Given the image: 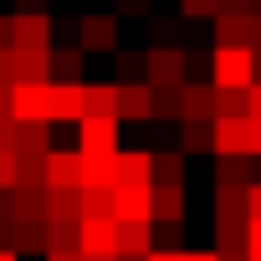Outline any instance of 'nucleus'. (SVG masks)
Masks as SVG:
<instances>
[{"mask_svg": "<svg viewBox=\"0 0 261 261\" xmlns=\"http://www.w3.org/2000/svg\"><path fill=\"white\" fill-rule=\"evenodd\" d=\"M144 82L149 87H179L185 82V51L179 46H149L144 51Z\"/></svg>", "mask_w": 261, "mask_h": 261, "instance_id": "f03ea898", "label": "nucleus"}, {"mask_svg": "<svg viewBox=\"0 0 261 261\" xmlns=\"http://www.w3.org/2000/svg\"><path fill=\"white\" fill-rule=\"evenodd\" d=\"M0 261H21V256H16V251H0Z\"/></svg>", "mask_w": 261, "mask_h": 261, "instance_id": "864d4df0", "label": "nucleus"}, {"mask_svg": "<svg viewBox=\"0 0 261 261\" xmlns=\"http://www.w3.org/2000/svg\"><path fill=\"white\" fill-rule=\"evenodd\" d=\"M215 185H256V164H251V154H220V164H215Z\"/></svg>", "mask_w": 261, "mask_h": 261, "instance_id": "aec40b11", "label": "nucleus"}, {"mask_svg": "<svg viewBox=\"0 0 261 261\" xmlns=\"http://www.w3.org/2000/svg\"><path fill=\"white\" fill-rule=\"evenodd\" d=\"M87 185H108L113 190V154H82V185L77 190H87Z\"/></svg>", "mask_w": 261, "mask_h": 261, "instance_id": "cd10ccee", "label": "nucleus"}, {"mask_svg": "<svg viewBox=\"0 0 261 261\" xmlns=\"http://www.w3.org/2000/svg\"><path fill=\"white\" fill-rule=\"evenodd\" d=\"M11 51H51V16H11Z\"/></svg>", "mask_w": 261, "mask_h": 261, "instance_id": "7ed1b4c3", "label": "nucleus"}, {"mask_svg": "<svg viewBox=\"0 0 261 261\" xmlns=\"http://www.w3.org/2000/svg\"><path fill=\"white\" fill-rule=\"evenodd\" d=\"M46 82H82V46H51Z\"/></svg>", "mask_w": 261, "mask_h": 261, "instance_id": "f3484780", "label": "nucleus"}, {"mask_svg": "<svg viewBox=\"0 0 261 261\" xmlns=\"http://www.w3.org/2000/svg\"><path fill=\"white\" fill-rule=\"evenodd\" d=\"M51 149V123H16L11 154H46Z\"/></svg>", "mask_w": 261, "mask_h": 261, "instance_id": "6ab92c4d", "label": "nucleus"}, {"mask_svg": "<svg viewBox=\"0 0 261 261\" xmlns=\"http://www.w3.org/2000/svg\"><path fill=\"white\" fill-rule=\"evenodd\" d=\"M215 46H251V16L246 11H215Z\"/></svg>", "mask_w": 261, "mask_h": 261, "instance_id": "ddd939ff", "label": "nucleus"}, {"mask_svg": "<svg viewBox=\"0 0 261 261\" xmlns=\"http://www.w3.org/2000/svg\"><path fill=\"white\" fill-rule=\"evenodd\" d=\"M215 118H246V87H215Z\"/></svg>", "mask_w": 261, "mask_h": 261, "instance_id": "c756f323", "label": "nucleus"}, {"mask_svg": "<svg viewBox=\"0 0 261 261\" xmlns=\"http://www.w3.org/2000/svg\"><path fill=\"white\" fill-rule=\"evenodd\" d=\"M46 57H51V51H11L16 82H46Z\"/></svg>", "mask_w": 261, "mask_h": 261, "instance_id": "b1692460", "label": "nucleus"}, {"mask_svg": "<svg viewBox=\"0 0 261 261\" xmlns=\"http://www.w3.org/2000/svg\"><path fill=\"white\" fill-rule=\"evenodd\" d=\"M57 251H77V220H46V256H57Z\"/></svg>", "mask_w": 261, "mask_h": 261, "instance_id": "c85d7f7f", "label": "nucleus"}, {"mask_svg": "<svg viewBox=\"0 0 261 261\" xmlns=\"http://www.w3.org/2000/svg\"><path fill=\"white\" fill-rule=\"evenodd\" d=\"M246 118H256V123H261V82H251V87H246Z\"/></svg>", "mask_w": 261, "mask_h": 261, "instance_id": "a19ab883", "label": "nucleus"}, {"mask_svg": "<svg viewBox=\"0 0 261 261\" xmlns=\"http://www.w3.org/2000/svg\"><path fill=\"white\" fill-rule=\"evenodd\" d=\"M82 261H118V256H82Z\"/></svg>", "mask_w": 261, "mask_h": 261, "instance_id": "5fc2aeb1", "label": "nucleus"}, {"mask_svg": "<svg viewBox=\"0 0 261 261\" xmlns=\"http://www.w3.org/2000/svg\"><path fill=\"white\" fill-rule=\"evenodd\" d=\"M210 87H251V51L246 46H215L210 51Z\"/></svg>", "mask_w": 261, "mask_h": 261, "instance_id": "f257e3e1", "label": "nucleus"}, {"mask_svg": "<svg viewBox=\"0 0 261 261\" xmlns=\"http://www.w3.org/2000/svg\"><path fill=\"white\" fill-rule=\"evenodd\" d=\"M185 261H215V251H185Z\"/></svg>", "mask_w": 261, "mask_h": 261, "instance_id": "3c124183", "label": "nucleus"}, {"mask_svg": "<svg viewBox=\"0 0 261 261\" xmlns=\"http://www.w3.org/2000/svg\"><path fill=\"white\" fill-rule=\"evenodd\" d=\"M0 190H16V154L0 149Z\"/></svg>", "mask_w": 261, "mask_h": 261, "instance_id": "e433bc0d", "label": "nucleus"}, {"mask_svg": "<svg viewBox=\"0 0 261 261\" xmlns=\"http://www.w3.org/2000/svg\"><path fill=\"white\" fill-rule=\"evenodd\" d=\"M46 220H82V190H46Z\"/></svg>", "mask_w": 261, "mask_h": 261, "instance_id": "4be33fe9", "label": "nucleus"}, {"mask_svg": "<svg viewBox=\"0 0 261 261\" xmlns=\"http://www.w3.org/2000/svg\"><path fill=\"white\" fill-rule=\"evenodd\" d=\"M46 0H16V16H41Z\"/></svg>", "mask_w": 261, "mask_h": 261, "instance_id": "37998d69", "label": "nucleus"}, {"mask_svg": "<svg viewBox=\"0 0 261 261\" xmlns=\"http://www.w3.org/2000/svg\"><path fill=\"white\" fill-rule=\"evenodd\" d=\"M154 251V220H118V256H149Z\"/></svg>", "mask_w": 261, "mask_h": 261, "instance_id": "4468645a", "label": "nucleus"}, {"mask_svg": "<svg viewBox=\"0 0 261 261\" xmlns=\"http://www.w3.org/2000/svg\"><path fill=\"white\" fill-rule=\"evenodd\" d=\"M246 51H261V16H251V46Z\"/></svg>", "mask_w": 261, "mask_h": 261, "instance_id": "49530a36", "label": "nucleus"}, {"mask_svg": "<svg viewBox=\"0 0 261 261\" xmlns=\"http://www.w3.org/2000/svg\"><path fill=\"white\" fill-rule=\"evenodd\" d=\"M154 251H179V220H154Z\"/></svg>", "mask_w": 261, "mask_h": 261, "instance_id": "72a5a7b5", "label": "nucleus"}, {"mask_svg": "<svg viewBox=\"0 0 261 261\" xmlns=\"http://www.w3.org/2000/svg\"><path fill=\"white\" fill-rule=\"evenodd\" d=\"M246 190L241 185H215V225H246Z\"/></svg>", "mask_w": 261, "mask_h": 261, "instance_id": "dca6fc26", "label": "nucleus"}, {"mask_svg": "<svg viewBox=\"0 0 261 261\" xmlns=\"http://www.w3.org/2000/svg\"><path fill=\"white\" fill-rule=\"evenodd\" d=\"M118 261H149V256H118Z\"/></svg>", "mask_w": 261, "mask_h": 261, "instance_id": "6e6d98bb", "label": "nucleus"}, {"mask_svg": "<svg viewBox=\"0 0 261 261\" xmlns=\"http://www.w3.org/2000/svg\"><path fill=\"white\" fill-rule=\"evenodd\" d=\"M16 185L46 190V154H16Z\"/></svg>", "mask_w": 261, "mask_h": 261, "instance_id": "bb28decb", "label": "nucleus"}, {"mask_svg": "<svg viewBox=\"0 0 261 261\" xmlns=\"http://www.w3.org/2000/svg\"><path fill=\"white\" fill-rule=\"evenodd\" d=\"M11 134H16V118H0V149H11Z\"/></svg>", "mask_w": 261, "mask_h": 261, "instance_id": "a18cd8bd", "label": "nucleus"}, {"mask_svg": "<svg viewBox=\"0 0 261 261\" xmlns=\"http://www.w3.org/2000/svg\"><path fill=\"white\" fill-rule=\"evenodd\" d=\"M179 11H185V16L195 21V16H215L220 6H215V0H179Z\"/></svg>", "mask_w": 261, "mask_h": 261, "instance_id": "58836bf2", "label": "nucleus"}, {"mask_svg": "<svg viewBox=\"0 0 261 261\" xmlns=\"http://www.w3.org/2000/svg\"><path fill=\"white\" fill-rule=\"evenodd\" d=\"M82 220H113V190L108 185H87L82 190Z\"/></svg>", "mask_w": 261, "mask_h": 261, "instance_id": "a878e982", "label": "nucleus"}, {"mask_svg": "<svg viewBox=\"0 0 261 261\" xmlns=\"http://www.w3.org/2000/svg\"><path fill=\"white\" fill-rule=\"evenodd\" d=\"M154 118H179V87H154Z\"/></svg>", "mask_w": 261, "mask_h": 261, "instance_id": "473e14b6", "label": "nucleus"}, {"mask_svg": "<svg viewBox=\"0 0 261 261\" xmlns=\"http://www.w3.org/2000/svg\"><path fill=\"white\" fill-rule=\"evenodd\" d=\"M246 261H261V251H246Z\"/></svg>", "mask_w": 261, "mask_h": 261, "instance_id": "4d7b16f0", "label": "nucleus"}, {"mask_svg": "<svg viewBox=\"0 0 261 261\" xmlns=\"http://www.w3.org/2000/svg\"><path fill=\"white\" fill-rule=\"evenodd\" d=\"M77 185H82V154L46 149V190H77Z\"/></svg>", "mask_w": 261, "mask_h": 261, "instance_id": "1a4fd4ad", "label": "nucleus"}, {"mask_svg": "<svg viewBox=\"0 0 261 261\" xmlns=\"http://www.w3.org/2000/svg\"><path fill=\"white\" fill-rule=\"evenodd\" d=\"M113 185H154V154L149 149H118L113 154Z\"/></svg>", "mask_w": 261, "mask_h": 261, "instance_id": "6e6552de", "label": "nucleus"}, {"mask_svg": "<svg viewBox=\"0 0 261 261\" xmlns=\"http://www.w3.org/2000/svg\"><path fill=\"white\" fill-rule=\"evenodd\" d=\"M46 108H51V123H77L82 118V82H51Z\"/></svg>", "mask_w": 261, "mask_h": 261, "instance_id": "f8f14e48", "label": "nucleus"}, {"mask_svg": "<svg viewBox=\"0 0 261 261\" xmlns=\"http://www.w3.org/2000/svg\"><path fill=\"white\" fill-rule=\"evenodd\" d=\"M46 261H82L77 251H57V256H46Z\"/></svg>", "mask_w": 261, "mask_h": 261, "instance_id": "603ef678", "label": "nucleus"}, {"mask_svg": "<svg viewBox=\"0 0 261 261\" xmlns=\"http://www.w3.org/2000/svg\"><path fill=\"white\" fill-rule=\"evenodd\" d=\"M174 36H179V21L174 16H154V46H174Z\"/></svg>", "mask_w": 261, "mask_h": 261, "instance_id": "c9c22d12", "label": "nucleus"}, {"mask_svg": "<svg viewBox=\"0 0 261 261\" xmlns=\"http://www.w3.org/2000/svg\"><path fill=\"white\" fill-rule=\"evenodd\" d=\"M215 6H220V11H246V16H251V11H256V0H215Z\"/></svg>", "mask_w": 261, "mask_h": 261, "instance_id": "c03bdc74", "label": "nucleus"}, {"mask_svg": "<svg viewBox=\"0 0 261 261\" xmlns=\"http://www.w3.org/2000/svg\"><path fill=\"white\" fill-rule=\"evenodd\" d=\"M11 220H46V190L16 185L11 190Z\"/></svg>", "mask_w": 261, "mask_h": 261, "instance_id": "412c9836", "label": "nucleus"}, {"mask_svg": "<svg viewBox=\"0 0 261 261\" xmlns=\"http://www.w3.org/2000/svg\"><path fill=\"white\" fill-rule=\"evenodd\" d=\"M0 87H16V72H11V51H0Z\"/></svg>", "mask_w": 261, "mask_h": 261, "instance_id": "79ce46f5", "label": "nucleus"}, {"mask_svg": "<svg viewBox=\"0 0 261 261\" xmlns=\"http://www.w3.org/2000/svg\"><path fill=\"white\" fill-rule=\"evenodd\" d=\"M154 185H185V154H154Z\"/></svg>", "mask_w": 261, "mask_h": 261, "instance_id": "7c9ffc66", "label": "nucleus"}, {"mask_svg": "<svg viewBox=\"0 0 261 261\" xmlns=\"http://www.w3.org/2000/svg\"><path fill=\"white\" fill-rule=\"evenodd\" d=\"M118 87V82H113ZM123 118H134V123H149L154 118V87L149 82H123L118 87V123Z\"/></svg>", "mask_w": 261, "mask_h": 261, "instance_id": "9d476101", "label": "nucleus"}, {"mask_svg": "<svg viewBox=\"0 0 261 261\" xmlns=\"http://www.w3.org/2000/svg\"><path fill=\"white\" fill-rule=\"evenodd\" d=\"M11 251L46 256V220H11Z\"/></svg>", "mask_w": 261, "mask_h": 261, "instance_id": "a211bd4d", "label": "nucleus"}, {"mask_svg": "<svg viewBox=\"0 0 261 261\" xmlns=\"http://www.w3.org/2000/svg\"><path fill=\"white\" fill-rule=\"evenodd\" d=\"M215 123V118H210ZM210 123L179 118V154H210Z\"/></svg>", "mask_w": 261, "mask_h": 261, "instance_id": "393cba45", "label": "nucleus"}, {"mask_svg": "<svg viewBox=\"0 0 261 261\" xmlns=\"http://www.w3.org/2000/svg\"><path fill=\"white\" fill-rule=\"evenodd\" d=\"M154 0H113V16H149Z\"/></svg>", "mask_w": 261, "mask_h": 261, "instance_id": "4c0bfd02", "label": "nucleus"}, {"mask_svg": "<svg viewBox=\"0 0 261 261\" xmlns=\"http://www.w3.org/2000/svg\"><path fill=\"white\" fill-rule=\"evenodd\" d=\"M149 261H185V251H149Z\"/></svg>", "mask_w": 261, "mask_h": 261, "instance_id": "09e8293b", "label": "nucleus"}, {"mask_svg": "<svg viewBox=\"0 0 261 261\" xmlns=\"http://www.w3.org/2000/svg\"><path fill=\"white\" fill-rule=\"evenodd\" d=\"M82 256H118V220H77Z\"/></svg>", "mask_w": 261, "mask_h": 261, "instance_id": "423d86ee", "label": "nucleus"}, {"mask_svg": "<svg viewBox=\"0 0 261 261\" xmlns=\"http://www.w3.org/2000/svg\"><path fill=\"white\" fill-rule=\"evenodd\" d=\"M154 220H185V185H154Z\"/></svg>", "mask_w": 261, "mask_h": 261, "instance_id": "5701e85b", "label": "nucleus"}, {"mask_svg": "<svg viewBox=\"0 0 261 261\" xmlns=\"http://www.w3.org/2000/svg\"><path fill=\"white\" fill-rule=\"evenodd\" d=\"M215 261H246V251H215Z\"/></svg>", "mask_w": 261, "mask_h": 261, "instance_id": "8fccbe9b", "label": "nucleus"}, {"mask_svg": "<svg viewBox=\"0 0 261 261\" xmlns=\"http://www.w3.org/2000/svg\"><path fill=\"white\" fill-rule=\"evenodd\" d=\"M113 220H154V185H113Z\"/></svg>", "mask_w": 261, "mask_h": 261, "instance_id": "39448f33", "label": "nucleus"}, {"mask_svg": "<svg viewBox=\"0 0 261 261\" xmlns=\"http://www.w3.org/2000/svg\"><path fill=\"white\" fill-rule=\"evenodd\" d=\"M215 251H246V225H215Z\"/></svg>", "mask_w": 261, "mask_h": 261, "instance_id": "f704fd0d", "label": "nucleus"}, {"mask_svg": "<svg viewBox=\"0 0 261 261\" xmlns=\"http://www.w3.org/2000/svg\"><path fill=\"white\" fill-rule=\"evenodd\" d=\"M246 215H251V220H261V179H256V185H246Z\"/></svg>", "mask_w": 261, "mask_h": 261, "instance_id": "ea45409f", "label": "nucleus"}, {"mask_svg": "<svg viewBox=\"0 0 261 261\" xmlns=\"http://www.w3.org/2000/svg\"><path fill=\"white\" fill-rule=\"evenodd\" d=\"M77 46L82 51H118V16L108 11H92V16H82L77 21Z\"/></svg>", "mask_w": 261, "mask_h": 261, "instance_id": "20e7f679", "label": "nucleus"}, {"mask_svg": "<svg viewBox=\"0 0 261 261\" xmlns=\"http://www.w3.org/2000/svg\"><path fill=\"white\" fill-rule=\"evenodd\" d=\"M0 51H11V16H0Z\"/></svg>", "mask_w": 261, "mask_h": 261, "instance_id": "de8ad7c7", "label": "nucleus"}, {"mask_svg": "<svg viewBox=\"0 0 261 261\" xmlns=\"http://www.w3.org/2000/svg\"><path fill=\"white\" fill-rule=\"evenodd\" d=\"M82 118H118V87L113 82H82Z\"/></svg>", "mask_w": 261, "mask_h": 261, "instance_id": "2eb2a0df", "label": "nucleus"}, {"mask_svg": "<svg viewBox=\"0 0 261 261\" xmlns=\"http://www.w3.org/2000/svg\"><path fill=\"white\" fill-rule=\"evenodd\" d=\"M77 154H118V118H77Z\"/></svg>", "mask_w": 261, "mask_h": 261, "instance_id": "0eeeda50", "label": "nucleus"}, {"mask_svg": "<svg viewBox=\"0 0 261 261\" xmlns=\"http://www.w3.org/2000/svg\"><path fill=\"white\" fill-rule=\"evenodd\" d=\"M118 57V87L123 82H144V51H113Z\"/></svg>", "mask_w": 261, "mask_h": 261, "instance_id": "2f4dec72", "label": "nucleus"}, {"mask_svg": "<svg viewBox=\"0 0 261 261\" xmlns=\"http://www.w3.org/2000/svg\"><path fill=\"white\" fill-rule=\"evenodd\" d=\"M179 118L210 123L215 118V87L210 82H179Z\"/></svg>", "mask_w": 261, "mask_h": 261, "instance_id": "9b49d317", "label": "nucleus"}]
</instances>
